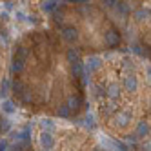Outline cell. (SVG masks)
I'll return each instance as SVG.
<instances>
[{
  "label": "cell",
  "mask_w": 151,
  "mask_h": 151,
  "mask_svg": "<svg viewBox=\"0 0 151 151\" xmlns=\"http://www.w3.org/2000/svg\"><path fill=\"white\" fill-rule=\"evenodd\" d=\"M115 109H116V106H115V102L111 100L109 104H106V107H102V113H104V115H107V116H109V115H111V113H113Z\"/></svg>",
  "instance_id": "obj_17"
},
{
  "label": "cell",
  "mask_w": 151,
  "mask_h": 151,
  "mask_svg": "<svg viewBox=\"0 0 151 151\" xmlns=\"http://www.w3.org/2000/svg\"><path fill=\"white\" fill-rule=\"evenodd\" d=\"M11 151H24V146H22V144H18V142H17V144H15V146L11 147Z\"/></svg>",
  "instance_id": "obj_25"
},
{
  "label": "cell",
  "mask_w": 151,
  "mask_h": 151,
  "mask_svg": "<svg viewBox=\"0 0 151 151\" xmlns=\"http://www.w3.org/2000/svg\"><path fill=\"white\" fill-rule=\"evenodd\" d=\"M131 118H133V115H131V111H120V113H118L116 115V124L118 126H120V127H126L129 122H131Z\"/></svg>",
  "instance_id": "obj_4"
},
{
  "label": "cell",
  "mask_w": 151,
  "mask_h": 151,
  "mask_svg": "<svg viewBox=\"0 0 151 151\" xmlns=\"http://www.w3.org/2000/svg\"><path fill=\"white\" fill-rule=\"evenodd\" d=\"M71 66H73V75H75V77H82V75H84V69H82V64L80 62L71 64Z\"/></svg>",
  "instance_id": "obj_18"
},
{
  "label": "cell",
  "mask_w": 151,
  "mask_h": 151,
  "mask_svg": "<svg viewBox=\"0 0 151 151\" xmlns=\"http://www.w3.org/2000/svg\"><path fill=\"white\" fill-rule=\"evenodd\" d=\"M15 15H17V20H20V22H24V20H26V13L24 11H17Z\"/></svg>",
  "instance_id": "obj_24"
},
{
  "label": "cell",
  "mask_w": 151,
  "mask_h": 151,
  "mask_svg": "<svg viewBox=\"0 0 151 151\" xmlns=\"http://www.w3.org/2000/svg\"><path fill=\"white\" fill-rule=\"evenodd\" d=\"M13 93H17V95H20V96H22V95L26 93V88H24V82H20V80L13 82Z\"/></svg>",
  "instance_id": "obj_14"
},
{
  "label": "cell",
  "mask_w": 151,
  "mask_h": 151,
  "mask_svg": "<svg viewBox=\"0 0 151 151\" xmlns=\"http://www.w3.org/2000/svg\"><path fill=\"white\" fill-rule=\"evenodd\" d=\"M149 133V126H147V122H140L138 126H137V137H146Z\"/></svg>",
  "instance_id": "obj_12"
},
{
  "label": "cell",
  "mask_w": 151,
  "mask_h": 151,
  "mask_svg": "<svg viewBox=\"0 0 151 151\" xmlns=\"http://www.w3.org/2000/svg\"><path fill=\"white\" fill-rule=\"evenodd\" d=\"M7 147H9V142L4 138V140H0V151H7Z\"/></svg>",
  "instance_id": "obj_23"
},
{
  "label": "cell",
  "mask_w": 151,
  "mask_h": 151,
  "mask_svg": "<svg viewBox=\"0 0 151 151\" xmlns=\"http://www.w3.org/2000/svg\"><path fill=\"white\" fill-rule=\"evenodd\" d=\"M68 60H69L71 64H77V62H80V60H78V51L71 47V49L68 51Z\"/></svg>",
  "instance_id": "obj_16"
},
{
  "label": "cell",
  "mask_w": 151,
  "mask_h": 151,
  "mask_svg": "<svg viewBox=\"0 0 151 151\" xmlns=\"http://www.w3.org/2000/svg\"><path fill=\"white\" fill-rule=\"evenodd\" d=\"M24 60L22 58H13V64H11V69H13V73H20V71H24Z\"/></svg>",
  "instance_id": "obj_11"
},
{
  "label": "cell",
  "mask_w": 151,
  "mask_h": 151,
  "mask_svg": "<svg viewBox=\"0 0 151 151\" xmlns=\"http://www.w3.org/2000/svg\"><path fill=\"white\" fill-rule=\"evenodd\" d=\"M2 111L7 113V115H13V113L17 111V107H15L13 100H4V102H2Z\"/></svg>",
  "instance_id": "obj_10"
},
{
  "label": "cell",
  "mask_w": 151,
  "mask_h": 151,
  "mask_svg": "<svg viewBox=\"0 0 151 151\" xmlns=\"http://www.w3.org/2000/svg\"><path fill=\"white\" fill-rule=\"evenodd\" d=\"M22 100H24V102H31V95L24 93V95H22Z\"/></svg>",
  "instance_id": "obj_27"
},
{
  "label": "cell",
  "mask_w": 151,
  "mask_h": 151,
  "mask_svg": "<svg viewBox=\"0 0 151 151\" xmlns=\"http://www.w3.org/2000/svg\"><path fill=\"white\" fill-rule=\"evenodd\" d=\"M40 144L44 146L46 151H49L53 146H55V138H53V133H49V131H42V133H40Z\"/></svg>",
  "instance_id": "obj_3"
},
{
  "label": "cell",
  "mask_w": 151,
  "mask_h": 151,
  "mask_svg": "<svg viewBox=\"0 0 151 151\" xmlns=\"http://www.w3.org/2000/svg\"><path fill=\"white\" fill-rule=\"evenodd\" d=\"M62 37L66 38L68 42H75V40L78 38V31L75 29L73 26H68V27H64V29H62Z\"/></svg>",
  "instance_id": "obj_5"
},
{
  "label": "cell",
  "mask_w": 151,
  "mask_h": 151,
  "mask_svg": "<svg viewBox=\"0 0 151 151\" xmlns=\"http://www.w3.org/2000/svg\"><path fill=\"white\" fill-rule=\"evenodd\" d=\"M118 42H120V35L116 33V31H107L106 33V44L109 46V47H115V46H118Z\"/></svg>",
  "instance_id": "obj_6"
},
{
  "label": "cell",
  "mask_w": 151,
  "mask_h": 151,
  "mask_svg": "<svg viewBox=\"0 0 151 151\" xmlns=\"http://www.w3.org/2000/svg\"><path fill=\"white\" fill-rule=\"evenodd\" d=\"M6 9H13V2H6Z\"/></svg>",
  "instance_id": "obj_28"
},
{
  "label": "cell",
  "mask_w": 151,
  "mask_h": 151,
  "mask_svg": "<svg viewBox=\"0 0 151 151\" xmlns=\"http://www.w3.org/2000/svg\"><path fill=\"white\" fill-rule=\"evenodd\" d=\"M100 144H102V146H104V149H107V151H129V147H127L124 142L113 140V138L106 137V135H102V137H100Z\"/></svg>",
  "instance_id": "obj_1"
},
{
  "label": "cell",
  "mask_w": 151,
  "mask_h": 151,
  "mask_svg": "<svg viewBox=\"0 0 151 151\" xmlns=\"http://www.w3.org/2000/svg\"><path fill=\"white\" fill-rule=\"evenodd\" d=\"M102 66V60H100V57H89L88 60H86V64L82 66V69L86 71V73H93V71H96Z\"/></svg>",
  "instance_id": "obj_2"
},
{
  "label": "cell",
  "mask_w": 151,
  "mask_h": 151,
  "mask_svg": "<svg viewBox=\"0 0 151 151\" xmlns=\"http://www.w3.org/2000/svg\"><path fill=\"white\" fill-rule=\"evenodd\" d=\"M80 104H82V100H80V96H69L68 99V109L69 111H77L78 107H80Z\"/></svg>",
  "instance_id": "obj_8"
},
{
  "label": "cell",
  "mask_w": 151,
  "mask_h": 151,
  "mask_svg": "<svg viewBox=\"0 0 151 151\" xmlns=\"http://www.w3.org/2000/svg\"><path fill=\"white\" fill-rule=\"evenodd\" d=\"M40 126H42V129H44V131H53V129H55V122L51 120V118H42L40 120Z\"/></svg>",
  "instance_id": "obj_13"
},
{
  "label": "cell",
  "mask_w": 151,
  "mask_h": 151,
  "mask_svg": "<svg viewBox=\"0 0 151 151\" xmlns=\"http://www.w3.org/2000/svg\"><path fill=\"white\" fill-rule=\"evenodd\" d=\"M0 127H2V129H4V131H7V129H9V127H11V124H9V122H4V124H0Z\"/></svg>",
  "instance_id": "obj_26"
},
{
  "label": "cell",
  "mask_w": 151,
  "mask_h": 151,
  "mask_svg": "<svg viewBox=\"0 0 151 151\" xmlns=\"http://www.w3.org/2000/svg\"><path fill=\"white\" fill-rule=\"evenodd\" d=\"M137 86H138V84H137V78L133 77V75H129V77L124 78V89H126V91H131V93L137 91Z\"/></svg>",
  "instance_id": "obj_7"
},
{
  "label": "cell",
  "mask_w": 151,
  "mask_h": 151,
  "mask_svg": "<svg viewBox=\"0 0 151 151\" xmlns=\"http://www.w3.org/2000/svg\"><path fill=\"white\" fill-rule=\"evenodd\" d=\"M9 86H11L9 78H4V80H2V88H0V96H4V95L9 91Z\"/></svg>",
  "instance_id": "obj_19"
},
{
  "label": "cell",
  "mask_w": 151,
  "mask_h": 151,
  "mask_svg": "<svg viewBox=\"0 0 151 151\" xmlns=\"http://www.w3.org/2000/svg\"><path fill=\"white\" fill-rule=\"evenodd\" d=\"M118 95H120V86H118V84H111L109 88H107V96L115 102L118 99Z\"/></svg>",
  "instance_id": "obj_9"
},
{
  "label": "cell",
  "mask_w": 151,
  "mask_h": 151,
  "mask_svg": "<svg viewBox=\"0 0 151 151\" xmlns=\"http://www.w3.org/2000/svg\"><path fill=\"white\" fill-rule=\"evenodd\" d=\"M93 151H104V149H100V147H96V149H93Z\"/></svg>",
  "instance_id": "obj_29"
},
{
  "label": "cell",
  "mask_w": 151,
  "mask_h": 151,
  "mask_svg": "<svg viewBox=\"0 0 151 151\" xmlns=\"http://www.w3.org/2000/svg\"><path fill=\"white\" fill-rule=\"evenodd\" d=\"M17 58H22V60H26V57H27V49L26 47H22V46H20V47H17V55H15Z\"/></svg>",
  "instance_id": "obj_20"
},
{
  "label": "cell",
  "mask_w": 151,
  "mask_h": 151,
  "mask_svg": "<svg viewBox=\"0 0 151 151\" xmlns=\"http://www.w3.org/2000/svg\"><path fill=\"white\" fill-rule=\"evenodd\" d=\"M71 115V111L68 109V106H60L58 107V116H62V118H68Z\"/></svg>",
  "instance_id": "obj_21"
},
{
  "label": "cell",
  "mask_w": 151,
  "mask_h": 151,
  "mask_svg": "<svg viewBox=\"0 0 151 151\" xmlns=\"http://www.w3.org/2000/svg\"><path fill=\"white\" fill-rule=\"evenodd\" d=\"M57 6H58V2H55V0H47V2L42 4V9H44L46 13H49V11H53V9H57Z\"/></svg>",
  "instance_id": "obj_15"
},
{
  "label": "cell",
  "mask_w": 151,
  "mask_h": 151,
  "mask_svg": "<svg viewBox=\"0 0 151 151\" xmlns=\"http://www.w3.org/2000/svg\"><path fill=\"white\" fill-rule=\"evenodd\" d=\"M147 17V11H146V9H140V11H137V18L138 20H144Z\"/></svg>",
  "instance_id": "obj_22"
}]
</instances>
